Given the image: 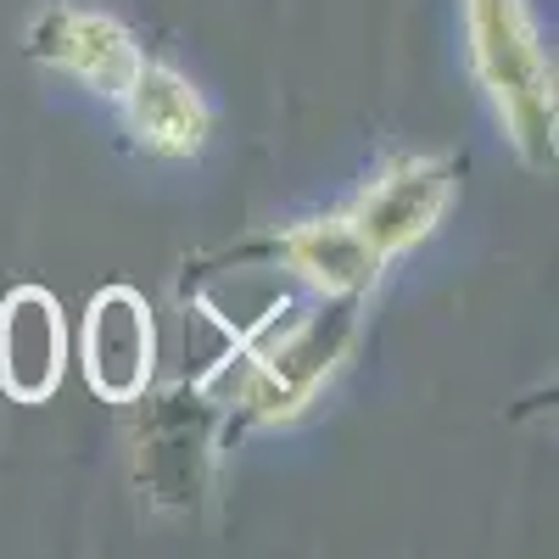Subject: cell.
Wrapping results in <instances>:
<instances>
[{
  "instance_id": "277c9868",
  "label": "cell",
  "mask_w": 559,
  "mask_h": 559,
  "mask_svg": "<svg viewBox=\"0 0 559 559\" xmlns=\"http://www.w3.org/2000/svg\"><path fill=\"white\" fill-rule=\"evenodd\" d=\"M62 376V319L45 292H17L0 308V381L23 403H39Z\"/></svg>"
},
{
  "instance_id": "5b68a950",
  "label": "cell",
  "mask_w": 559,
  "mask_h": 559,
  "mask_svg": "<svg viewBox=\"0 0 559 559\" xmlns=\"http://www.w3.org/2000/svg\"><path fill=\"white\" fill-rule=\"evenodd\" d=\"M90 381L107 397H134L152 376V319L134 292H107L90 308Z\"/></svg>"
},
{
  "instance_id": "8992f818",
  "label": "cell",
  "mask_w": 559,
  "mask_h": 559,
  "mask_svg": "<svg viewBox=\"0 0 559 559\" xmlns=\"http://www.w3.org/2000/svg\"><path fill=\"white\" fill-rule=\"evenodd\" d=\"M123 107H129V123L134 134L146 140L152 152H168V157H191L202 140H207V107L191 84H185L174 68H157V62H140L134 79L118 90Z\"/></svg>"
},
{
  "instance_id": "3957f363",
  "label": "cell",
  "mask_w": 559,
  "mask_h": 559,
  "mask_svg": "<svg viewBox=\"0 0 559 559\" xmlns=\"http://www.w3.org/2000/svg\"><path fill=\"white\" fill-rule=\"evenodd\" d=\"M442 202H448V168L442 163H403L364 197L353 229L369 252H397L414 236H426L431 218L442 213Z\"/></svg>"
},
{
  "instance_id": "6da1fadb",
  "label": "cell",
  "mask_w": 559,
  "mask_h": 559,
  "mask_svg": "<svg viewBox=\"0 0 559 559\" xmlns=\"http://www.w3.org/2000/svg\"><path fill=\"white\" fill-rule=\"evenodd\" d=\"M471 23H476L481 79L492 84V96H498L503 118L515 123V140L532 152V163H543L548 129H554V96H548L543 51L532 39L521 0H471Z\"/></svg>"
},
{
  "instance_id": "7a4b0ae2",
  "label": "cell",
  "mask_w": 559,
  "mask_h": 559,
  "mask_svg": "<svg viewBox=\"0 0 559 559\" xmlns=\"http://www.w3.org/2000/svg\"><path fill=\"white\" fill-rule=\"evenodd\" d=\"M28 51L45 57V62H57V68H68V73H79V79H90V84L112 90V96H118V90L134 79V68H140L134 39H129L112 17L68 12V7L45 12V17L34 23Z\"/></svg>"
}]
</instances>
